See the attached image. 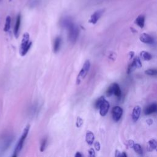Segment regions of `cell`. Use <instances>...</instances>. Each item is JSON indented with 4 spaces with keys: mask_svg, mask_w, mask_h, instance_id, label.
Segmentation results:
<instances>
[{
    "mask_svg": "<svg viewBox=\"0 0 157 157\" xmlns=\"http://www.w3.org/2000/svg\"><path fill=\"white\" fill-rule=\"evenodd\" d=\"M62 26L67 29L68 31V39L72 43L74 44L79 34V29L78 26L72 22L69 17H65L62 20L61 22Z\"/></svg>",
    "mask_w": 157,
    "mask_h": 157,
    "instance_id": "6da1fadb",
    "label": "cell"
},
{
    "mask_svg": "<svg viewBox=\"0 0 157 157\" xmlns=\"http://www.w3.org/2000/svg\"><path fill=\"white\" fill-rule=\"evenodd\" d=\"M14 136L10 134H4L0 136V155L6 152L14 140Z\"/></svg>",
    "mask_w": 157,
    "mask_h": 157,
    "instance_id": "7a4b0ae2",
    "label": "cell"
},
{
    "mask_svg": "<svg viewBox=\"0 0 157 157\" xmlns=\"http://www.w3.org/2000/svg\"><path fill=\"white\" fill-rule=\"evenodd\" d=\"M32 42H29V35L28 33H25L21 42L20 54L22 56H25L31 48Z\"/></svg>",
    "mask_w": 157,
    "mask_h": 157,
    "instance_id": "3957f363",
    "label": "cell"
},
{
    "mask_svg": "<svg viewBox=\"0 0 157 157\" xmlns=\"http://www.w3.org/2000/svg\"><path fill=\"white\" fill-rule=\"evenodd\" d=\"M29 125H27V126L25 127V128L24 129L23 134H22V136L20 137L19 140V142H18V143H17V144L16 146V147H15L14 154L12 155L13 157L17 156L19 153L22 150V149L23 148V146L24 142H25V140L26 139V137L28 136V132H29Z\"/></svg>",
    "mask_w": 157,
    "mask_h": 157,
    "instance_id": "277c9868",
    "label": "cell"
},
{
    "mask_svg": "<svg viewBox=\"0 0 157 157\" xmlns=\"http://www.w3.org/2000/svg\"><path fill=\"white\" fill-rule=\"evenodd\" d=\"M90 62L89 60H86L80 72L78 73L77 75V80H76V83L77 85L80 84L81 82L85 78L90 70Z\"/></svg>",
    "mask_w": 157,
    "mask_h": 157,
    "instance_id": "5b68a950",
    "label": "cell"
},
{
    "mask_svg": "<svg viewBox=\"0 0 157 157\" xmlns=\"http://www.w3.org/2000/svg\"><path fill=\"white\" fill-rule=\"evenodd\" d=\"M104 12V9H100L98 11H97L91 15L90 19L88 20V22L93 25L96 24L97 22L99 20V19L101 17Z\"/></svg>",
    "mask_w": 157,
    "mask_h": 157,
    "instance_id": "8992f818",
    "label": "cell"
},
{
    "mask_svg": "<svg viewBox=\"0 0 157 157\" xmlns=\"http://www.w3.org/2000/svg\"><path fill=\"white\" fill-rule=\"evenodd\" d=\"M123 114V109L120 106H115L112 110V119L115 122H119Z\"/></svg>",
    "mask_w": 157,
    "mask_h": 157,
    "instance_id": "52a82bcc",
    "label": "cell"
},
{
    "mask_svg": "<svg viewBox=\"0 0 157 157\" xmlns=\"http://www.w3.org/2000/svg\"><path fill=\"white\" fill-rule=\"evenodd\" d=\"M109 107H110L109 103L104 98L99 107L100 115L103 117L105 116L108 112Z\"/></svg>",
    "mask_w": 157,
    "mask_h": 157,
    "instance_id": "ba28073f",
    "label": "cell"
},
{
    "mask_svg": "<svg viewBox=\"0 0 157 157\" xmlns=\"http://www.w3.org/2000/svg\"><path fill=\"white\" fill-rule=\"evenodd\" d=\"M139 39L142 42L147 44H153L155 42V40L153 38L147 33L141 34Z\"/></svg>",
    "mask_w": 157,
    "mask_h": 157,
    "instance_id": "9c48e42d",
    "label": "cell"
},
{
    "mask_svg": "<svg viewBox=\"0 0 157 157\" xmlns=\"http://www.w3.org/2000/svg\"><path fill=\"white\" fill-rule=\"evenodd\" d=\"M156 111H157V104L156 103H154L149 105L147 107L145 108L144 114L146 115H149L153 113H155Z\"/></svg>",
    "mask_w": 157,
    "mask_h": 157,
    "instance_id": "30bf717a",
    "label": "cell"
},
{
    "mask_svg": "<svg viewBox=\"0 0 157 157\" xmlns=\"http://www.w3.org/2000/svg\"><path fill=\"white\" fill-rule=\"evenodd\" d=\"M141 107L139 106H136L134 107L132 112V120L134 122H136L140 115Z\"/></svg>",
    "mask_w": 157,
    "mask_h": 157,
    "instance_id": "8fae6325",
    "label": "cell"
},
{
    "mask_svg": "<svg viewBox=\"0 0 157 157\" xmlns=\"http://www.w3.org/2000/svg\"><path fill=\"white\" fill-rule=\"evenodd\" d=\"M20 24H21V15L19 14L17 17L16 23H15L14 30V33L15 38H18V36H19Z\"/></svg>",
    "mask_w": 157,
    "mask_h": 157,
    "instance_id": "7c38bea8",
    "label": "cell"
},
{
    "mask_svg": "<svg viewBox=\"0 0 157 157\" xmlns=\"http://www.w3.org/2000/svg\"><path fill=\"white\" fill-rule=\"evenodd\" d=\"M134 23L140 28H143L145 25V16L144 15H140L136 19Z\"/></svg>",
    "mask_w": 157,
    "mask_h": 157,
    "instance_id": "4fadbf2b",
    "label": "cell"
},
{
    "mask_svg": "<svg viewBox=\"0 0 157 157\" xmlns=\"http://www.w3.org/2000/svg\"><path fill=\"white\" fill-rule=\"evenodd\" d=\"M85 140H86L87 143L88 145L91 146L93 144L94 140H95V135H94V134L91 131H88L86 133Z\"/></svg>",
    "mask_w": 157,
    "mask_h": 157,
    "instance_id": "5bb4252c",
    "label": "cell"
},
{
    "mask_svg": "<svg viewBox=\"0 0 157 157\" xmlns=\"http://www.w3.org/2000/svg\"><path fill=\"white\" fill-rule=\"evenodd\" d=\"M157 144H156V141L155 139H150L149 142L147 146V150L149 152H152L153 150H155L156 149Z\"/></svg>",
    "mask_w": 157,
    "mask_h": 157,
    "instance_id": "9a60e30c",
    "label": "cell"
},
{
    "mask_svg": "<svg viewBox=\"0 0 157 157\" xmlns=\"http://www.w3.org/2000/svg\"><path fill=\"white\" fill-rule=\"evenodd\" d=\"M112 87H113V94L115 95L117 97L120 98L122 96V91L120 90V88L118 84L114 83L112 84Z\"/></svg>",
    "mask_w": 157,
    "mask_h": 157,
    "instance_id": "2e32d148",
    "label": "cell"
},
{
    "mask_svg": "<svg viewBox=\"0 0 157 157\" xmlns=\"http://www.w3.org/2000/svg\"><path fill=\"white\" fill-rule=\"evenodd\" d=\"M61 44V38L60 36L57 37L55 39L54 44V53H57L59 51V50L60 49Z\"/></svg>",
    "mask_w": 157,
    "mask_h": 157,
    "instance_id": "e0dca14e",
    "label": "cell"
},
{
    "mask_svg": "<svg viewBox=\"0 0 157 157\" xmlns=\"http://www.w3.org/2000/svg\"><path fill=\"white\" fill-rule=\"evenodd\" d=\"M140 55L144 60L145 61H149L152 59V55L146 51H142L140 54Z\"/></svg>",
    "mask_w": 157,
    "mask_h": 157,
    "instance_id": "ac0fdd59",
    "label": "cell"
},
{
    "mask_svg": "<svg viewBox=\"0 0 157 157\" xmlns=\"http://www.w3.org/2000/svg\"><path fill=\"white\" fill-rule=\"evenodd\" d=\"M11 18L9 15H8V16H7L6 18V22L4 28V31H6V32H8V31H9L11 28Z\"/></svg>",
    "mask_w": 157,
    "mask_h": 157,
    "instance_id": "d6986e66",
    "label": "cell"
},
{
    "mask_svg": "<svg viewBox=\"0 0 157 157\" xmlns=\"http://www.w3.org/2000/svg\"><path fill=\"white\" fill-rule=\"evenodd\" d=\"M133 148L134 150L136 152V153L139 154V155H143V150L142 149V147L140 146V144L134 143Z\"/></svg>",
    "mask_w": 157,
    "mask_h": 157,
    "instance_id": "ffe728a7",
    "label": "cell"
},
{
    "mask_svg": "<svg viewBox=\"0 0 157 157\" xmlns=\"http://www.w3.org/2000/svg\"><path fill=\"white\" fill-rule=\"evenodd\" d=\"M136 69V67L134 65V63H133V61L129 65V66L127 68V73L128 74H130L132 72H133L135 69Z\"/></svg>",
    "mask_w": 157,
    "mask_h": 157,
    "instance_id": "44dd1931",
    "label": "cell"
},
{
    "mask_svg": "<svg viewBox=\"0 0 157 157\" xmlns=\"http://www.w3.org/2000/svg\"><path fill=\"white\" fill-rule=\"evenodd\" d=\"M133 63H134L136 68H140L142 67V63L140 61V60L138 57H136L133 60Z\"/></svg>",
    "mask_w": 157,
    "mask_h": 157,
    "instance_id": "7402d4cb",
    "label": "cell"
},
{
    "mask_svg": "<svg viewBox=\"0 0 157 157\" xmlns=\"http://www.w3.org/2000/svg\"><path fill=\"white\" fill-rule=\"evenodd\" d=\"M47 143H48V139H47V138L43 139V140L41 142V147H40L41 152L44 151V150L45 149V147L47 146Z\"/></svg>",
    "mask_w": 157,
    "mask_h": 157,
    "instance_id": "603a6c76",
    "label": "cell"
},
{
    "mask_svg": "<svg viewBox=\"0 0 157 157\" xmlns=\"http://www.w3.org/2000/svg\"><path fill=\"white\" fill-rule=\"evenodd\" d=\"M145 73L147 75H149L150 76H153V75H156L157 74V71L155 69H149L145 71Z\"/></svg>",
    "mask_w": 157,
    "mask_h": 157,
    "instance_id": "cb8c5ba5",
    "label": "cell"
},
{
    "mask_svg": "<svg viewBox=\"0 0 157 157\" xmlns=\"http://www.w3.org/2000/svg\"><path fill=\"white\" fill-rule=\"evenodd\" d=\"M104 99V97H101L100 98H99L95 102V107L96 109H99L102 101H103V100Z\"/></svg>",
    "mask_w": 157,
    "mask_h": 157,
    "instance_id": "d4e9b609",
    "label": "cell"
},
{
    "mask_svg": "<svg viewBox=\"0 0 157 157\" xmlns=\"http://www.w3.org/2000/svg\"><path fill=\"white\" fill-rule=\"evenodd\" d=\"M83 123H84V121H83L82 119L79 117H78L77 118V120H76V127L77 128H81L82 126Z\"/></svg>",
    "mask_w": 157,
    "mask_h": 157,
    "instance_id": "484cf974",
    "label": "cell"
},
{
    "mask_svg": "<svg viewBox=\"0 0 157 157\" xmlns=\"http://www.w3.org/2000/svg\"><path fill=\"white\" fill-rule=\"evenodd\" d=\"M106 95L107 97H111L113 94V87L112 84L109 86V87L107 88L106 91Z\"/></svg>",
    "mask_w": 157,
    "mask_h": 157,
    "instance_id": "4316f807",
    "label": "cell"
},
{
    "mask_svg": "<svg viewBox=\"0 0 157 157\" xmlns=\"http://www.w3.org/2000/svg\"><path fill=\"white\" fill-rule=\"evenodd\" d=\"M88 156H90V157H95L96 156V153H95V150H94L92 148L89 149V150L88 152Z\"/></svg>",
    "mask_w": 157,
    "mask_h": 157,
    "instance_id": "83f0119b",
    "label": "cell"
},
{
    "mask_svg": "<svg viewBox=\"0 0 157 157\" xmlns=\"http://www.w3.org/2000/svg\"><path fill=\"white\" fill-rule=\"evenodd\" d=\"M94 146H95V148L96 149L97 151H100V149H101V144L99 142H95V144H94Z\"/></svg>",
    "mask_w": 157,
    "mask_h": 157,
    "instance_id": "f1b7e54d",
    "label": "cell"
},
{
    "mask_svg": "<svg viewBox=\"0 0 157 157\" xmlns=\"http://www.w3.org/2000/svg\"><path fill=\"white\" fill-rule=\"evenodd\" d=\"M134 144V142L133 140H129L128 141V143H127V147H130V148H133Z\"/></svg>",
    "mask_w": 157,
    "mask_h": 157,
    "instance_id": "f546056e",
    "label": "cell"
},
{
    "mask_svg": "<svg viewBox=\"0 0 157 157\" xmlns=\"http://www.w3.org/2000/svg\"><path fill=\"white\" fill-rule=\"evenodd\" d=\"M109 58H111V60H115L116 58V54L114 52H111V54H110Z\"/></svg>",
    "mask_w": 157,
    "mask_h": 157,
    "instance_id": "4dcf8cb0",
    "label": "cell"
},
{
    "mask_svg": "<svg viewBox=\"0 0 157 157\" xmlns=\"http://www.w3.org/2000/svg\"><path fill=\"white\" fill-rule=\"evenodd\" d=\"M128 56H129V58H130V60L132 59V58L134 57V52H133V51L130 52L129 54H128Z\"/></svg>",
    "mask_w": 157,
    "mask_h": 157,
    "instance_id": "1f68e13d",
    "label": "cell"
},
{
    "mask_svg": "<svg viewBox=\"0 0 157 157\" xmlns=\"http://www.w3.org/2000/svg\"><path fill=\"white\" fill-rule=\"evenodd\" d=\"M115 156L116 157L121 156V152H120L119 150H115Z\"/></svg>",
    "mask_w": 157,
    "mask_h": 157,
    "instance_id": "d6a6232c",
    "label": "cell"
},
{
    "mask_svg": "<svg viewBox=\"0 0 157 157\" xmlns=\"http://www.w3.org/2000/svg\"><path fill=\"white\" fill-rule=\"evenodd\" d=\"M146 122H147V123L149 125H152V124H153V120H152V119H147V120H146Z\"/></svg>",
    "mask_w": 157,
    "mask_h": 157,
    "instance_id": "836d02e7",
    "label": "cell"
},
{
    "mask_svg": "<svg viewBox=\"0 0 157 157\" xmlns=\"http://www.w3.org/2000/svg\"><path fill=\"white\" fill-rule=\"evenodd\" d=\"M75 157H82V155L80 153V152H77L75 155Z\"/></svg>",
    "mask_w": 157,
    "mask_h": 157,
    "instance_id": "e575fe53",
    "label": "cell"
},
{
    "mask_svg": "<svg viewBox=\"0 0 157 157\" xmlns=\"http://www.w3.org/2000/svg\"><path fill=\"white\" fill-rule=\"evenodd\" d=\"M121 156H122V157H127V155L126 154V153H125V152H122V153H121Z\"/></svg>",
    "mask_w": 157,
    "mask_h": 157,
    "instance_id": "d590c367",
    "label": "cell"
},
{
    "mask_svg": "<svg viewBox=\"0 0 157 157\" xmlns=\"http://www.w3.org/2000/svg\"><path fill=\"white\" fill-rule=\"evenodd\" d=\"M9 1H10V2H11V0H9Z\"/></svg>",
    "mask_w": 157,
    "mask_h": 157,
    "instance_id": "8d00e7d4",
    "label": "cell"
}]
</instances>
